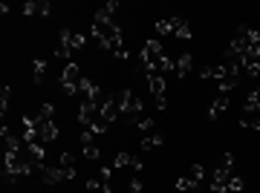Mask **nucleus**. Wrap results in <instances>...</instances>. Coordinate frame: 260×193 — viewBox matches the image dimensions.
Returning a JSON list of instances; mask_svg holds the SVG:
<instances>
[{
	"label": "nucleus",
	"instance_id": "1",
	"mask_svg": "<svg viewBox=\"0 0 260 193\" xmlns=\"http://www.w3.org/2000/svg\"><path fill=\"white\" fill-rule=\"evenodd\" d=\"M119 104H121V115L130 121V124H139L145 119V104L133 95V90H121L119 92Z\"/></svg>",
	"mask_w": 260,
	"mask_h": 193
},
{
	"label": "nucleus",
	"instance_id": "2",
	"mask_svg": "<svg viewBox=\"0 0 260 193\" xmlns=\"http://www.w3.org/2000/svg\"><path fill=\"white\" fill-rule=\"evenodd\" d=\"M84 46H87V37L81 32H73V29H64L61 32V44L55 49V58H70L75 52H81Z\"/></svg>",
	"mask_w": 260,
	"mask_h": 193
},
{
	"label": "nucleus",
	"instance_id": "3",
	"mask_svg": "<svg viewBox=\"0 0 260 193\" xmlns=\"http://www.w3.org/2000/svg\"><path fill=\"white\" fill-rule=\"evenodd\" d=\"M93 37L99 41V46H104L107 41H113V37H121V29L116 26L113 20L95 18V20H93Z\"/></svg>",
	"mask_w": 260,
	"mask_h": 193
},
{
	"label": "nucleus",
	"instance_id": "4",
	"mask_svg": "<svg viewBox=\"0 0 260 193\" xmlns=\"http://www.w3.org/2000/svg\"><path fill=\"white\" fill-rule=\"evenodd\" d=\"M99 119H102V107H99V104L78 101V124H84V127H93Z\"/></svg>",
	"mask_w": 260,
	"mask_h": 193
},
{
	"label": "nucleus",
	"instance_id": "5",
	"mask_svg": "<svg viewBox=\"0 0 260 193\" xmlns=\"http://www.w3.org/2000/svg\"><path fill=\"white\" fill-rule=\"evenodd\" d=\"M44 170V182L47 184H61V182H70L75 179L78 170H70V167H41Z\"/></svg>",
	"mask_w": 260,
	"mask_h": 193
},
{
	"label": "nucleus",
	"instance_id": "6",
	"mask_svg": "<svg viewBox=\"0 0 260 193\" xmlns=\"http://www.w3.org/2000/svg\"><path fill=\"white\" fill-rule=\"evenodd\" d=\"M61 81H64V92H67V95H78L81 69H78L75 64H67V66H64V78H61Z\"/></svg>",
	"mask_w": 260,
	"mask_h": 193
},
{
	"label": "nucleus",
	"instance_id": "7",
	"mask_svg": "<svg viewBox=\"0 0 260 193\" xmlns=\"http://www.w3.org/2000/svg\"><path fill=\"white\" fill-rule=\"evenodd\" d=\"M148 87L153 92V101H156L159 110H165L168 107V95H165V78L162 75H148Z\"/></svg>",
	"mask_w": 260,
	"mask_h": 193
},
{
	"label": "nucleus",
	"instance_id": "8",
	"mask_svg": "<svg viewBox=\"0 0 260 193\" xmlns=\"http://www.w3.org/2000/svg\"><path fill=\"white\" fill-rule=\"evenodd\" d=\"M121 115V104H119V92L116 95H104V101H102V119L104 121H116Z\"/></svg>",
	"mask_w": 260,
	"mask_h": 193
},
{
	"label": "nucleus",
	"instance_id": "9",
	"mask_svg": "<svg viewBox=\"0 0 260 193\" xmlns=\"http://www.w3.org/2000/svg\"><path fill=\"white\" fill-rule=\"evenodd\" d=\"M49 12H52V3H49V0H26V3H23V15H26V18L49 15Z\"/></svg>",
	"mask_w": 260,
	"mask_h": 193
},
{
	"label": "nucleus",
	"instance_id": "10",
	"mask_svg": "<svg viewBox=\"0 0 260 193\" xmlns=\"http://www.w3.org/2000/svg\"><path fill=\"white\" fill-rule=\"evenodd\" d=\"M23 159H26L35 170H41V165H44V144H26V147H23Z\"/></svg>",
	"mask_w": 260,
	"mask_h": 193
},
{
	"label": "nucleus",
	"instance_id": "11",
	"mask_svg": "<svg viewBox=\"0 0 260 193\" xmlns=\"http://www.w3.org/2000/svg\"><path fill=\"white\" fill-rule=\"evenodd\" d=\"M229 104H232V98H229V95H217V98H214V104H211V110H208V119H211V121L223 119V112L229 110Z\"/></svg>",
	"mask_w": 260,
	"mask_h": 193
},
{
	"label": "nucleus",
	"instance_id": "12",
	"mask_svg": "<svg viewBox=\"0 0 260 193\" xmlns=\"http://www.w3.org/2000/svg\"><path fill=\"white\" fill-rule=\"evenodd\" d=\"M38 136H41V144H52V141L58 138V127L52 124V121H44L41 130H38Z\"/></svg>",
	"mask_w": 260,
	"mask_h": 193
},
{
	"label": "nucleus",
	"instance_id": "13",
	"mask_svg": "<svg viewBox=\"0 0 260 193\" xmlns=\"http://www.w3.org/2000/svg\"><path fill=\"white\" fill-rule=\"evenodd\" d=\"M240 124L243 127H249V130H260V110H246V107H243Z\"/></svg>",
	"mask_w": 260,
	"mask_h": 193
},
{
	"label": "nucleus",
	"instance_id": "14",
	"mask_svg": "<svg viewBox=\"0 0 260 193\" xmlns=\"http://www.w3.org/2000/svg\"><path fill=\"white\" fill-rule=\"evenodd\" d=\"M174 72H177V78H185V75L191 72V52H182V55L174 61Z\"/></svg>",
	"mask_w": 260,
	"mask_h": 193
},
{
	"label": "nucleus",
	"instance_id": "15",
	"mask_svg": "<svg viewBox=\"0 0 260 193\" xmlns=\"http://www.w3.org/2000/svg\"><path fill=\"white\" fill-rule=\"evenodd\" d=\"M47 58H35V61H32V81H44V72H47Z\"/></svg>",
	"mask_w": 260,
	"mask_h": 193
},
{
	"label": "nucleus",
	"instance_id": "16",
	"mask_svg": "<svg viewBox=\"0 0 260 193\" xmlns=\"http://www.w3.org/2000/svg\"><path fill=\"white\" fill-rule=\"evenodd\" d=\"M174 35L182 37V41H188V37H191V26H188L185 18H174Z\"/></svg>",
	"mask_w": 260,
	"mask_h": 193
},
{
	"label": "nucleus",
	"instance_id": "17",
	"mask_svg": "<svg viewBox=\"0 0 260 193\" xmlns=\"http://www.w3.org/2000/svg\"><path fill=\"white\" fill-rule=\"evenodd\" d=\"M162 141H165V136H162V133H150V136H142V144H139V147H142V150H153V147H159Z\"/></svg>",
	"mask_w": 260,
	"mask_h": 193
},
{
	"label": "nucleus",
	"instance_id": "18",
	"mask_svg": "<svg viewBox=\"0 0 260 193\" xmlns=\"http://www.w3.org/2000/svg\"><path fill=\"white\" fill-rule=\"evenodd\" d=\"M133 162H136V156H130V153H116V159H113V167L116 170H121V167H133Z\"/></svg>",
	"mask_w": 260,
	"mask_h": 193
},
{
	"label": "nucleus",
	"instance_id": "19",
	"mask_svg": "<svg viewBox=\"0 0 260 193\" xmlns=\"http://www.w3.org/2000/svg\"><path fill=\"white\" fill-rule=\"evenodd\" d=\"M116 9H119V3H116V0H110V3H104L102 9H99V15H95V18L113 20V15H116Z\"/></svg>",
	"mask_w": 260,
	"mask_h": 193
},
{
	"label": "nucleus",
	"instance_id": "20",
	"mask_svg": "<svg viewBox=\"0 0 260 193\" xmlns=\"http://www.w3.org/2000/svg\"><path fill=\"white\" fill-rule=\"evenodd\" d=\"M156 35H174V18H168V20H156Z\"/></svg>",
	"mask_w": 260,
	"mask_h": 193
},
{
	"label": "nucleus",
	"instance_id": "21",
	"mask_svg": "<svg viewBox=\"0 0 260 193\" xmlns=\"http://www.w3.org/2000/svg\"><path fill=\"white\" fill-rule=\"evenodd\" d=\"M246 110H260V87L249 92V98H246Z\"/></svg>",
	"mask_w": 260,
	"mask_h": 193
},
{
	"label": "nucleus",
	"instance_id": "22",
	"mask_svg": "<svg viewBox=\"0 0 260 193\" xmlns=\"http://www.w3.org/2000/svg\"><path fill=\"white\" fill-rule=\"evenodd\" d=\"M9 98H12V87L6 84L3 90H0V112L6 115V107H9Z\"/></svg>",
	"mask_w": 260,
	"mask_h": 193
},
{
	"label": "nucleus",
	"instance_id": "23",
	"mask_svg": "<svg viewBox=\"0 0 260 193\" xmlns=\"http://www.w3.org/2000/svg\"><path fill=\"white\" fill-rule=\"evenodd\" d=\"M99 156H102V147H99V144H87V147H84V159L99 162Z\"/></svg>",
	"mask_w": 260,
	"mask_h": 193
},
{
	"label": "nucleus",
	"instance_id": "24",
	"mask_svg": "<svg viewBox=\"0 0 260 193\" xmlns=\"http://www.w3.org/2000/svg\"><path fill=\"white\" fill-rule=\"evenodd\" d=\"M136 127L142 130V136H150V133H153V127H156V121H153V119H148V115H145V119H142L139 124H136Z\"/></svg>",
	"mask_w": 260,
	"mask_h": 193
},
{
	"label": "nucleus",
	"instance_id": "25",
	"mask_svg": "<svg viewBox=\"0 0 260 193\" xmlns=\"http://www.w3.org/2000/svg\"><path fill=\"white\" fill-rule=\"evenodd\" d=\"M38 115H41V119L44 121H52V115H55V107H52V104H41V110H38Z\"/></svg>",
	"mask_w": 260,
	"mask_h": 193
},
{
	"label": "nucleus",
	"instance_id": "26",
	"mask_svg": "<svg viewBox=\"0 0 260 193\" xmlns=\"http://www.w3.org/2000/svg\"><path fill=\"white\" fill-rule=\"evenodd\" d=\"M197 182L191 179V176H182V179H177V190H194Z\"/></svg>",
	"mask_w": 260,
	"mask_h": 193
},
{
	"label": "nucleus",
	"instance_id": "27",
	"mask_svg": "<svg viewBox=\"0 0 260 193\" xmlns=\"http://www.w3.org/2000/svg\"><path fill=\"white\" fill-rule=\"evenodd\" d=\"M243 190V179L237 173H232V179H229V193H240Z\"/></svg>",
	"mask_w": 260,
	"mask_h": 193
},
{
	"label": "nucleus",
	"instance_id": "28",
	"mask_svg": "<svg viewBox=\"0 0 260 193\" xmlns=\"http://www.w3.org/2000/svg\"><path fill=\"white\" fill-rule=\"evenodd\" d=\"M78 141H81L84 147H87V144H95V133H93V130H87V127H84V133L78 136Z\"/></svg>",
	"mask_w": 260,
	"mask_h": 193
},
{
	"label": "nucleus",
	"instance_id": "29",
	"mask_svg": "<svg viewBox=\"0 0 260 193\" xmlns=\"http://www.w3.org/2000/svg\"><path fill=\"white\" fill-rule=\"evenodd\" d=\"M61 167H70V170H75V156H73V153H61Z\"/></svg>",
	"mask_w": 260,
	"mask_h": 193
},
{
	"label": "nucleus",
	"instance_id": "30",
	"mask_svg": "<svg viewBox=\"0 0 260 193\" xmlns=\"http://www.w3.org/2000/svg\"><path fill=\"white\" fill-rule=\"evenodd\" d=\"M203 173H205V170H203V165H194V167H191V173H188V176H191V179H194V182L200 184V182H203Z\"/></svg>",
	"mask_w": 260,
	"mask_h": 193
},
{
	"label": "nucleus",
	"instance_id": "31",
	"mask_svg": "<svg viewBox=\"0 0 260 193\" xmlns=\"http://www.w3.org/2000/svg\"><path fill=\"white\" fill-rule=\"evenodd\" d=\"M142 187H145V182H142L139 176H133V179H130V190H142Z\"/></svg>",
	"mask_w": 260,
	"mask_h": 193
}]
</instances>
